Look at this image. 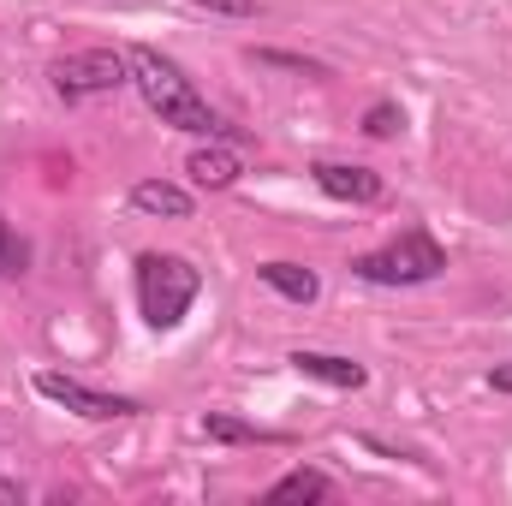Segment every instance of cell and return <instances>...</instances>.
I'll return each mask as SVG.
<instances>
[{"label": "cell", "mask_w": 512, "mask_h": 506, "mask_svg": "<svg viewBox=\"0 0 512 506\" xmlns=\"http://www.w3.org/2000/svg\"><path fill=\"white\" fill-rule=\"evenodd\" d=\"M131 209L149 221H191V191L167 185V179H137L131 185Z\"/></svg>", "instance_id": "9c48e42d"}, {"label": "cell", "mask_w": 512, "mask_h": 506, "mask_svg": "<svg viewBox=\"0 0 512 506\" xmlns=\"http://www.w3.org/2000/svg\"><path fill=\"white\" fill-rule=\"evenodd\" d=\"M203 435H209V441H256L251 423H239V417H221V411H209V417H203Z\"/></svg>", "instance_id": "4fadbf2b"}, {"label": "cell", "mask_w": 512, "mask_h": 506, "mask_svg": "<svg viewBox=\"0 0 512 506\" xmlns=\"http://www.w3.org/2000/svg\"><path fill=\"white\" fill-rule=\"evenodd\" d=\"M185 173H191L197 191H227V185H239L245 161H239V149H227V143H203V149L185 155Z\"/></svg>", "instance_id": "52a82bcc"}, {"label": "cell", "mask_w": 512, "mask_h": 506, "mask_svg": "<svg viewBox=\"0 0 512 506\" xmlns=\"http://www.w3.org/2000/svg\"><path fill=\"white\" fill-rule=\"evenodd\" d=\"M292 370L310 376V381H328V387H346V393H358V387L370 381L364 364H352V358H340V352H310V346L292 352Z\"/></svg>", "instance_id": "ba28073f"}, {"label": "cell", "mask_w": 512, "mask_h": 506, "mask_svg": "<svg viewBox=\"0 0 512 506\" xmlns=\"http://www.w3.org/2000/svg\"><path fill=\"white\" fill-rule=\"evenodd\" d=\"M310 173H316V185H322L328 197H340V203H376V197H382V173H376V167H352V161H316Z\"/></svg>", "instance_id": "8992f818"}, {"label": "cell", "mask_w": 512, "mask_h": 506, "mask_svg": "<svg viewBox=\"0 0 512 506\" xmlns=\"http://www.w3.org/2000/svg\"><path fill=\"white\" fill-rule=\"evenodd\" d=\"M197 12H221V18H256V0H185Z\"/></svg>", "instance_id": "2e32d148"}, {"label": "cell", "mask_w": 512, "mask_h": 506, "mask_svg": "<svg viewBox=\"0 0 512 506\" xmlns=\"http://www.w3.org/2000/svg\"><path fill=\"white\" fill-rule=\"evenodd\" d=\"M489 387H495V393H512V364H495V370H489Z\"/></svg>", "instance_id": "e0dca14e"}, {"label": "cell", "mask_w": 512, "mask_h": 506, "mask_svg": "<svg viewBox=\"0 0 512 506\" xmlns=\"http://www.w3.org/2000/svg\"><path fill=\"white\" fill-rule=\"evenodd\" d=\"M399 126H405V114H399L393 102H376V108L364 114V131H370V137H393Z\"/></svg>", "instance_id": "5bb4252c"}, {"label": "cell", "mask_w": 512, "mask_h": 506, "mask_svg": "<svg viewBox=\"0 0 512 506\" xmlns=\"http://www.w3.org/2000/svg\"><path fill=\"white\" fill-rule=\"evenodd\" d=\"M256 60H262V66H286V72H304V78H322V66H316V60H304V54H280V48H256Z\"/></svg>", "instance_id": "9a60e30c"}, {"label": "cell", "mask_w": 512, "mask_h": 506, "mask_svg": "<svg viewBox=\"0 0 512 506\" xmlns=\"http://www.w3.org/2000/svg\"><path fill=\"white\" fill-rule=\"evenodd\" d=\"M126 78H131V66H126L120 48H72V54H60V60L48 66V84H54L60 102L108 96V90H120Z\"/></svg>", "instance_id": "277c9868"}, {"label": "cell", "mask_w": 512, "mask_h": 506, "mask_svg": "<svg viewBox=\"0 0 512 506\" xmlns=\"http://www.w3.org/2000/svg\"><path fill=\"white\" fill-rule=\"evenodd\" d=\"M203 292V274L185 262V256H167V251H149L137 256V304H143V322L149 328H179L185 310L197 304Z\"/></svg>", "instance_id": "7a4b0ae2"}, {"label": "cell", "mask_w": 512, "mask_h": 506, "mask_svg": "<svg viewBox=\"0 0 512 506\" xmlns=\"http://www.w3.org/2000/svg\"><path fill=\"white\" fill-rule=\"evenodd\" d=\"M36 393L54 399V405H66V411H78V417H90V423L137 417V399H126V393H102V387H84L78 376H54V370L36 376Z\"/></svg>", "instance_id": "5b68a950"}, {"label": "cell", "mask_w": 512, "mask_h": 506, "mask_svg": "<svg viewBox=\"0 0 512 506\" xmlns=\"http://www.w3.org/2000/svg\"><path fill=\"white\" fill-rule=\"evenodd\" d=\"M0 506H24V489L18 483H0Z\"/></svg>", "instance_id": "ac0fdd59"}, {"label": "cell", "mask_w": 512, "mask_h": 506, "mask_svg": "<svg viewBox=\"0 0 512 506\" xmlns=\"http://www.w3.org/2000/svg\"><path fill=\"white\" fill-rule=\"evenodd\" d=\"M126 66H131V84L137 96L149 102V114H161V126L173 131H191V137H221V114L209 108V96L155 48H126Z\"/></svg>", "instance_id": "6da1fadb"}, {"label": "cell", "mask_w": 512, "mask_h": 506, "mask_svg": "<svg viewBox=\"0 0 512 506\" xmlns=\"http://www.w3.org/2000/svg\"><path fill=\"white\" fill-rule=\"evenodd\" d=\"M24 268H30V245H24V239H18V227L0 215V280H18Z\"/></svg>", "instance_id": "7c38bea8"}, {"label": "cell", "mask_w": 512, "mask_h": 506, "mask_svg": "<svg viewBox=\"0 0 512 506\" xmlns=\"http://www.w3.org/2000/svg\"><path fill=\"white\" fill-rule=\"evenodd\" d=\"M334 495V483L322 477V471H286L274 489H268V506H292V501H328Z\"/></svg>", "instance_id": "8fae6325"}, {"label": "cell", "mask_w": 512, "mask_h": 506, "mask_svg": "<svg viewBox=\"0 0 512 506\" xmlns=\"http://www.w3.org/2000/svg\"><path fill=\"white\" fill-rule=\"evenodd\" d=\"M441 268H447V251H441L423 227H411V233H399L393 245H382V251H370V256L352 262V274L370 280V286H429Z\"/></svg>", "instance_id": "3957f363"}, {"label": "cell", "mask_w": 512, "mask_h": 506, "mask_svg": "<svg viewBox=\"0 0 512 506\" xmlns=\"http://www.w3.org/2000/svg\"><path fill=\"white\" fill-rule=\"evenodd\" d=\"M256 274H262L268 292H280V298H292V304H316V292H322V280H316L304 262H262Z\"/></svg>", "instance_id": "30bf717a"}]
</instances>
